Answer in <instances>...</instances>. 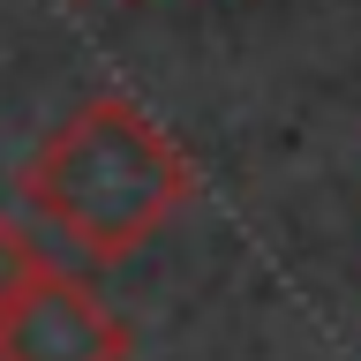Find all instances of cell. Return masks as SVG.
Wrapping results in <instances>:
<instances>
[{
  "label": "cell",
  "instance_id": "3957f363",
  "mask_svg": "<svg viewBox=\"0 0 361 361\" xmlns=\"http://www.w3.org/2000/svg\"><path fill=\"white\" fill-rule=\"evenodd\" d=\"M30 264H38V248H30V233H23L8 211H0V309H8V293L30 279Z\"/></svg>",
  "mask_w": 361,
  "mask_h": 361
},
{
  "label": "cell",
  "instance_id": "7a4b0ae2",
  "mask_svg": "<svg viewBox=\"0 0 361 361\" xmlns=\"http://www.w3.org/2000/svg\"><path fill=\"white\" fill-rule=\"evenodd\" d=\"M0 361H128V324L90 279L38 256L0 309Z\"/></svg>",
  "mask_w": 361,
  "mask_h": 361
},
{
  "label": "cell",
  "instance_id": "6da1fadb",
  "mask_svg": "<svg viewBox=\"0 0 361 361\" xmlns=\"http://www.w3.org/2000/svg\"><path fill=\"white\" fill-rule=\"evenodd\" d=\"M188 196L196 158L121 90L83 98L23 158V203L90 264H128L135 248H151Z\"/></svg>",
  "mask_w": 361,
  "mask_h": 361
}]
</instances>
